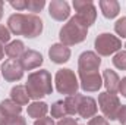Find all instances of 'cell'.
Segmentation results:
<instances>
[{
  "label": "cell",
  "instance_id": "cell-21",
  "mask_svg": "<svg viewBox=\"0 0 126 125\" xmlns=\"http://www.w3.org/2000/svg\"><path fill=\"white\" fill-rule=\"evenodd\" d=\"M82 94H73V96H67L64 99V107L66 112L69 115H78V107H79V102H81Z\"/></svg>",
  "mask_w": 126,
  "mask_h": 125
},
{
  "label": "cell",
  "instance_id": "cell-33",
  "mask_svg": "<svg viewBox=\"0 0 126 125\" xmlns=\"http://www.w3.org/2000/svg\"><path fill=\"white\" fill-rule=\"evenodd\" d=\"M34 125H54V121L51 119V118H41V119H37Z\"/></svg>",
  "mask_w": 126,
  "mask_h": 125
},
{
  "label": "cell",
  "instance_id": "cell-1",
  "mask_svg": "<svg viewBox=\"0 0 126 125\" xmlns=\"http://www.w3.org/2000/svg\"><path fill=\"white\" fill-rule=\"evenodd\" d=\"M27 91L30 99L38 100L44 96H48L53 91V85H51V75L48 71L41 69L37 72H32L31 75H28L27 80Z\"/></svg>",
  "mask_w": 126,
  "mask_h": 125
},
{
  "label": "cell",
  "instance_id": "cell-19",
  "mask_svg": "<svg viewBox=\"0 0 126 125\" xmlns=\"http://www.w3.org/2000/svg\"><path fill=\"white\" fill-rule=\"evenodd\" d=\"M4 52H6V55H7L12 61H16V59H21V56L24 55L25 46H24V43H22L21 40H15V41L9 43V44L6 46Z\"/></svg>",
  "mask_w": 126,
  "mask_h": 125
},
{
  "label": "cell",
  "instance_id": "cell-2",
  "mask_svg": "<svg viewBox=\"0 0 126 125\" xmlns=\"http://www.w3.org/2000/svg\"><path fill=\"white\" fill-rule=\"evenodd\" d=\"M87 32L88 28L84 27L75 16L69 19L67 24H64L62 27V30L59 32V38L62 41L63 46H75V44H79L82 43L85 38H87Z\"/></svg>",
  "mask_w": 126,
  "mask_h": 125
},
{
  "label": "cell",
  "instance_id": "cell-3",
  "mask_svg": "<svg viewBox=\"0 0 126 125\" xmlns=\"http://www.w3.org/2000/svg\"><path fill=\"white\" fill-rule=\"evenodd\" d=\"M54 83H56V88L60 94H67V96H73L76 94L79 88V83L76 80V75L72 69H59L56 72L54 77Z\"/></svg>",
  "mask_w": 126,
  "mask_h": 125
},
{
  "label": "cell",
  "instance_id": "cell-12",
  "mask_svg": "<svg viewBox=\"0 0 126 125\" xmlns=\"http://www.w3.org/2000/svg\"><path fill=\"white\" fill-rule=\"evenodd\" d=\"M81 78V87L84 91H88V93H94L98 91L103 85V80L100 77L98 72L94 74H87V75H79Z\"/></svg>",
  "mask_w": 126,
  "mask_h": 125
},
{
  "label": "cell",
  "instance_id": "cell-11",
  "mask_svg": "<svg viewBox=\"0 0 126 125\" xmlns=\"http://www.w3.org/2000/svg\"><path fill=\"white\" fill-rule=\"evenodd\" d=\"M19 63L24 68V71H31V69L38 68L43 63V56L37 50H25L19 59Z\"/></svg>",
  "mask_w": 126,
  "mask_h": 125
},
{
  "label": "cell",
  "instance_id": "cell-16",
  "mask_svg": "<svg viewBox=\"0 0 126 125\" xmlns=\"http://www.w3.org/2000/svg\"><path fill=\"white\" fill-rule=\"evenodd\" d=\"M9 30L15 35H22L24 34V25H25V15L24 13H13L7 19Z\"/></svg>",
  "mask_w": 126,
  "mask_h": 125
},
{
  "label": "cell",
  "instance_id": "cell-20",
  "mask_svg": "<svg viewBox=\"0 0 126 125\" xmlns=\"http://www.w3.org/2000/svg\"><path fill=\"white\" fill-rule=\"evenodd\" d=\"M47 110H48L47 103H44V102H34L31 104H28V110H27V112H28V116H30V118L41 119V118L46 116Z\"/></svg>",
  "mask_w": 126,
  "mask_h": 125
},
{
  "label": "cell",
  "instance_id": "cell-23",
  "mask_svg": "<svg viewBox=\"0 0 126 125\" xmlns=\"http://www.w3.org/2000/svg\"><path fill=\"white\" fill-rule=\"evenodd\" d=\"M66 115H67V112L64 107V102L59 100V102L51 104V116L53 118H64Z\"/></svg>",
  "mask_w": 126,
  "mask_h": 125
},
{
  "label": "cell",
  "instance_id": "cell-15",
  "mask_svg": "<svg viewBox=\"0 0 126 125\" xmlns=\"http://www.w3.org/2000/svg\"><path fill=\"white\" fill-rule=\"evenodd\" d=\"M103 83L107 88V93H116L119 91V84H120V78L117 77V74L111 69H106L103 74Z\"/></svg>",
  "mask_w": 126,
  "mask_h": 125
},
{
  "label": "cell",
  "instance_id": "cell-26",
  "mask_svg": "<svg viewBox=\"0 0 126 125\" xmlns=\"http://www.w3.org/2000/svg\"><path fill=\"white\" fill-rule=\"evenodd\" d=\"M114 31L117 32L122 38H126V18H120L116 24H114Z\"/></svg>",
  "mask_w": 126,
  "mask_h": 125
},
{
  "label": "cell",
  "instance_id": "cell-6",
  "mask_svg": "<svg viewBox=\"0 0 126 125\" xmlns=\"http://www.w3.org/2000/svg\"><path fill=\"white\" fill-rule=\"evenodd\" d=\"M98 104H100V109L103 112V115L110 119V121H114L117 119V113H119V109H120V100L116 94L113 93H101L98 96Z\"/></svg>",
  "mask_w": 126,
  "mask_h": 125
},
{
  "label": "cell",
  "instance_id": "cell-14",
  "mask_svg": "<svg viewBox=\"0 0 126 125\" xmlns=\"http://www.w3.org/2000/svg\"><path fill=\"white\" fill-rule=\"evenodd\" d=\"M97 113V102L93 97H87L82 96L81 102H79V107H78V115H81L82 118H93Z\"/></svg>",
  "mask_w": 126,
  "mask_h": 125
},
{
  "label": "cell",
  "instance_id": "cell-27",
  "mask_svg": "<svg viewBox=\"0 0 126 125\" xmlns=\"http://www.w3.org/2000/svg\"><path fill=\"white\" fill-rule=\"evenodd\" d=\"M10 40V32H9V28H6L4 25H0V43H7Z\"/></svg>",
  "mask_w": 126,
  "mask_h": 125
},
{
  "label": "cell",
  "instance_id": "cell-10",
  "mask_svg": "<svg viewBox=\"0 0 126 125\" xmlns=\"http://www.w3.org/2000/svg\"><path fill=\"white\" fill-rule=\"evenodd\" d=\"M48 13L56 21H64L70 15V7L64 0H53L48 6Z\"/></svg>",
  "mask_w": 126,
  "mask_h": 125
},
{
  "label": "cell",
  "instance_id": "cell-38",
  "mask_svg": "<svg viewBox=\"0 0 126 125\" xmlns=\"http://www.w3.org/2000/svg\"><path fill=\"white\" fill-rule=\"evenodd\" d=\"M125 47H126V44H125Z\"/></svg>",
  "mask_w": 126,
  "mask_h": 125
},
{
  "label": "cell",
  "instance_id": "cell-36",
  "mask_svg": "<svg viewBox=\"0 0 126 125\" xmlns=\"http://www.w3.org/2000/svg\"><path fill=\"white\" fill-rule=\"evenodd\" d=\"M3 56H4V49H3V46H1V43H0V61L3 59Z\"/></svg>",
  "mask_w": 126,
  "mask_h": 125
},
{
  "label": "cell",
  "instance_id": "cell-5",
  "mask_svg": "<svg viewBox=\"0 0 126 125\" xmlns=\"http://www.w3.org/2000/svg\"><path fill=\"white\" fill-rule=\"evenodd\" d=\"M73 7L78 12L75 18L84 25V27H91L95 22L97 18V9H95L93 1H85V0H73Z\"/></svg>",
  "mask_w": 126,
  "mask_h": 125
},
{
  "label": "cell",
  "instance_id": "cell-25",
  "mask_svg": "<svg viewBox=\"0 0 126 125\" xmlns=\"http://www.w3.org/2000/svg\"><path fill=\"white\" fill-rule=\"evenodd\" d=\"M44 6H46L44 0H28L27 1V9L30 12H40V10H43Z\"/></svg>",
  "mask_w": 126,
  "mask_h": 125
},
{
  "label": "cell",
  "instance_id": "cell-22",
  "mask_svg": "<svg viewBox=\"0 0 126 125\" xmlns=\"http://www.w3.org/2000/svg\"><path fill=\"white\" fill-rule=\"evenodd\" d=\"M0 106H1V109L10 116V118H15V116H19L21 115V112H22V106H19V104H16L15 102H12V100H3L1 103H0Z\"/></svg>",
  "mask_w": 126,
  "mask_h": 125
},
{
  "label": "cell",
  "instance_id": "cell-29",
  "mask_svg": "<svg viewBox=\"0 0 126 125\" xmlns=\"http://www.w3.org/2000/svg\"><path fill=\"white\" fill-rule=\"evenodd\" d=\"M117 121L122 125H126V104H122L117 113Z\"/></svg>",
  "mask_w": 126,
  "mask_h": 125
},
{
  "label": "cell",
  "instance_id": "cell-28",
  "mask_svg": "<svg viewBox=\"0 0 126 125\" xmlns=\"http://www.w3.org/2000/svg\"><path fill=\"white\" fill-rule=\"evenodd\" d=\"M10 6L15 7L16 10H25L27 9V0H12L10 1Z\"/></svg>",
  "mask_w": 126,
  "mask_h": 125
},
{
  "label": "cell",
  "instance_id": "cell-24",
  "mask_svg": "<svg viewBox=\"0 0 126 125\" xmlns=\"http://www.w3.org/2000/svg\"><path fill=\"white\" fill-rule=\"evenodd\" d=\"M113 65H114L117 69L126 71V52H119V53H116L114 58H113Z\"/></svg>",
  "mask_w": 126,
  "mask_h": 125
},
{
  "label": "cell",
  "instance_id": "cell-9",
  "mask_svg": "<svg viewBox=\"0 0 126 125\" xmlns=\"http://www.w3.org/2000/svg\"><path fill=\"white\" fill-rule=\"evenodd\" d=\"M43 32V21L37 15H25V25H24V37L35 38Z\"/></svg>",
  "mask_w": 126,
  "mask_h": 125
},
{
  "label": "cell",
  "instance_id": "cell-31",
  "mask_svg": "<svg viewBox=\"0 0 126 125\" xmlns=\"http://www.w3.org/2000/svg\"><path fill=\"white\" fill-rule=\"evenodd\" d=\"M10 119H12V118H10V116L1 109V106H0V125H7Z\"/></svg>",
  "mask_w": 126,
  "mask_h": 125
},
{
  "label": "cell",
  "instance_id": "cell-4",
  "mask_svg": "<svg viewBox=\"0 0 126 125\" xmlns=\"http://www.w3.org/2000/svg\"><path fill=\"white\" fill-rule=\"evenodd\" d=\"M95 50L98 55L101 56H110L116 52H119V49L122 47V41L109 32H103L95 38Z\"/></svg>",
  "mask_w": 126,
  "mask_h": 125
},
{
  "label": "cell",
  "instance_id": "cell-32",
  "mask_svg": "<svg viewBox=\"0 0 126 125\" xmlns=\"http://www.w3.org/2000/svg\"><path fill=\"white\" fill-rule=\"evenodd\" d=\"M7 125H27V121H25V118H22V116H15V118H12V119L9 121Z\"/></svg>",
  "mask_w": 126,
  "mask_h": 125
},
{
  "label": "cell",
  "instance_id": "cell-35",
  "mask_svg": "<svg viewBox=\"0 0 126 125\" xmlns=\"http://www.w3.org/2000/svg\"><path fill=\"white\" fill-rule=\"evenodd\" d=\"M119 91H120V94H122L123 97H126V77L120 80V84H119Z\"/></svg>",
  "mask_w": 126,
  "mask_h": 125
},
{
  "label": "cell",
  "instance_id": "cell-18",
  "mask_svg": "<svg viewBox=\"0 0 126 125\" xmlns=\"http://www.w3.org/2000/svg\"><path fill=\"white\" fill-rule=\"evenodd\" d=\"M10 100L15 102L19 106L28 104L30 96H28V91H27V87L25 85H16V87H13L10 90Z\"/></svg>",
  "mask_w": 126,
  "mask_h": 125
},
{
  "label": "cell",
  "instance_id": "cell-7",
  "mask_svg": "<svg viewBox=\"0 0 126 125\" xmlns=\"http://www.w3.org/2000/svg\"><path fill=\"white\" fill-rule=\"evenodd\" d=\"M100 63H101V59L98 58V55H95L94 52H84L79 56V61H78L79 75H87V74L98 72Z\"/></svg>",
  "mask_w": 126,
  "mask_h": 125
},
{
  "label": "cell",
  "instance_id": "cell-37",
  "mask_svg": "<svg viewBox=\"0 0 126 125\" xmlns=\"http://www.w3.org/2000/svg\"><path fill=\"white\" fill-rule=\"evenodd\" d=\"M3 1H0V19H1V16H3Z\"/></svg>",
  "mask_w": 126,
  "mask_h": 125
},
{
  "label": "cell",
  "instance_id": "cell-34",
  "mask_svg": "<svg viewBox=\"0 0 126 125\" xmlns=\"http://www.w3.org/2000/svg\"><path fill=\"white\" fill-rule=\"evenodd\" d=\"M57 125H78V122L73 118H63L57 122Z\"/></svg>",
  "mask_w": 126,
  "mask_h": 125
},
{
  "label": "cell",
  "instance_id": "cell-13",
  "mask_svg": "<svg viewBox=\"0 0 126 125\" xmlns=\"http://www.w3.org/2000/svg\"><path fill=\"white\" fill-rule=\"evenodd\" d=\"M48 56H50V59H51V62L54 63H64L69 61V58H70V49L69 47H66V46H63L62 43L59 44H53L51 47H50V50H48Z\"/></svg>",
  "mask_w": 126,
  "mask_h": 125
},
{
  "label": "cell",
  "instance_id": "cell-8",
  "mask_svg": "<svg viewBox=\"0 0 126 125\" xmlns=\"http://www.w3.org/2000/svg\"><path fill=\"white\" fill-rule=\"evenodd\" d=\"M1 75L6 81L15 83L24 77V68L21 66L19 61L9 59V61H4V63L1 65Z\"/></svg>",
  "mask_w": 126,
  "mask_h": 125
},
{
  "label": "cell",
  "instance_id": "cell-17",
  "mask_svg": "<svg viewBox=\"0 0 126 125\" xmlns=\"http://www.w3.org/2000/svg\"><path fill=\"white\" fill-rule=\"evenodd\" d=\"M100 7H101L103 15L107 19L116 18L119 15V12H120V4L116 0H101L100 1Z\"/></svg>",
  "mask_w": 126,
  "mask_h": 125
},
{
  "label": "cell",
  "instance_id": "cell-30",
  "mask_svg": "<svg viewBox=\"0 0 126 125\" xmlns=\"http://www.w3.org/2000/svg\"><path fill=\"white\" fill-rule=\"evenodd\" d=\"M88 125H109V121H107L104 116H94V118L88 122Z\"/></svg>",
  "mask_w": 126,
  "mask_h": 125
}]
</instances>
